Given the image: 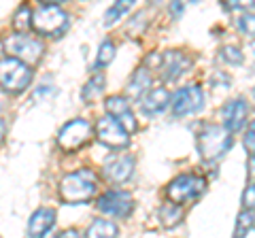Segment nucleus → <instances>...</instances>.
<instances>
[{"mask_svg":"<svg viewBox=\"0 0 255 238\" xmlns=\"http://www.w3.org/2000/svg\"><path fill=\"white\" fill-rule=\"evenodd\" d=\"M98 192V174L90 168H79L60 179L58 196L64 204H85Z\"/></svg>","mask_w":255,"mask_h":238,"instance_id":"1","label":"nucleus"},{"mask_svg":"<svg viewBox=\"0 0 255 238\" xmlns=\"http://www.w3.org/2000/svg\"><path fill=\"white\" fill-rule=\"evenodd\" d=\"M232 132H228L221 123H204L198 130L196 147L204 162H217L232 147Z\"/></svg>","mask_w":255,"mask_h":238,"instance_id":"2","label":"nucleus"},{"mask_svg":"<svg viewBox=\"0 0 255 238\" xmlns=\"http://www.w3.org/2000/svg\"><path fill=\"white\" fill-rule=\"evenodd\" d=\"M68 13L62 9L58 2H45L38 4L32 11V28L41 36H51L58 38L68 30Z\"/></svg>","mask_w":255,"mask_h":238,"instance_id":"3","label":"nucleus"},{"mask_svg":"<svg viewBox=\"0 0 255 238\" xmlns=\"http://www.w3.org/2000/svg\"><path fill=\"white\" fill-rule=\"evenodd\" d=\"M209 187V181H206L202 174L198 172H185V174H179L174 177L168 185H166V198L172 202V204H189L198 200Z\"/></svg>","mask_w":255,"mask_h":238,"instance_id":"4","label":"nucleus"},{"mask_svg":"<svg viewBox=\"0 0 255 238\" xmlns=\"http://www.w3.org/2000/svg\"><path fill=\"white\" fill-rule=\"evenodd\" d=\"M34 70L17 58H0V87L9 94H21L32 83Z\"/></svg>","mask_w":255,"mask_h":238,"instance_id":"5","label":"nucleus"},{"mask_svg":"<svg viewBox=\"0 0 255 238\" xmlns=\"http://www.w3.org/2000/svg\"><path fill=\"white\" fill-rule=\"evenodd\" d=\"M4 45H6V51L11 53V58H17L28 66L36 64L45 53L43 41L32 34H11L4 41Z\"/></svg>","mask_w":255,"mask_h":238,"instance_id":"6","label":"nucleus"},{"mask_svg":"<svg viewBox=\"0 0 255 238\" xmlns=\"http://www.w3.org/2000/svg\"><path fill=\"white\" fill-rule=\"evenodd\" d=\"M92 134H94V128L87 119H81V117L70 119L58 132V145L64 151H79V149L90 142Z\"/></svg>","mask_w":255,"mask_h":238,"instance_id":"7","label":"nucleus"},{"mask_svg":"<svg viewBox=\"0 0 255 238\" xmlns=\"http://www.w3.org/2000/svg\"><path fill=\"white\" fill-rule=\"evenodd\" d=\"M96 209L107 217L126 219L134 211V196L128 189H109L96 200Z\"/></svg>","mask_w":255,"mask_h":238,"instance_id":"8","label":"nucleus"},{"mask_svg":"<svg viewBox=\"0 0 255 238\" xmlns=\"http://www.w3.org/2000/svg\"><path fill=\"white\" fill-rule=\"evenodd\" d=\"M202 105H204V94L198 83H189L185 87H181L170 100V109H172L174 117L194 115L202 109Z\"/></svg>","mask_w":255,"mask_h":238,"instance_id":"9","label":"nucleus"},{"mask_svg":"<svg viewBox=\"0 0 255 238\" xmlns=\"http://www.w3.org/2000/svg\"><path fill=\"white\" fill-rule=\"evenodd\" d=\"M105 111H107V115L113 117L128 134H134L138 130V121L132 113L130 100H128V96H124V94H113V96H109L105 100Z\"/></svg>","mask_w":255,"mask_h":238,"instance_id":"10","label":"nucleus"},{"mask_svg":"<svg viewBox=\"0 0 255 238\" xmlns=\"http://www.w3.org/2000/svg\"><path fill=\"white\" fill-rule=\"evenodd\" d=\"M189 66H191V58L185 51L170 49V51L159 53L157 70H159V77H162L164 81H174V79H179L181 75L187 73Z\"/></svg>","mask_w":255,"mask_h":238,"instance_id":"11","label":"nucleus"},{"mask_svg":"<svg viewBox=\"0 0 255 238\" xmlns=\"http://www.w3.org/2000/svg\"><path fill=\"white\" fill-rule=\"evenodd\" d=\"M96 136H98L102 145H107L111 149H126L130 145V134L109 115L98 119V123H96Z\"/></svg>","mask_w":255,"mask_h":238,"instance_id":"12","label":"nucleus"},{"mask_svg":"<svg viewBox=\"0 0 255 238\" xmlns=\"http://www.w3.org/2000/svg\"><path fill=\"white\" fill-rule=\"evenodd\" d=\"M247 117H249V105H247V100H243V98L230 100L228 105L221 109V121H223L221 125L232 134L245 128Z\"/></svg>","mask_w":255,"mask_h":238,"instance_id":"13","label":"nucleus"},{"mask_svg":"<svg viewBox=\"0 0 255 238\" xmlns=\"http://www.w3.org/2000/svg\"><path fill=\"white\" fill-rule=\"evenodd\" d=\"M58 213L51 206H41L32 213V217L28 221V236L30 238H45L53 230Z\"/></svg>","mask_w":255,"mask_h":238,"instance_id":"14","label":"nucleus"},{"mask_svg":"<svg viewBox=\"0 0 255 238\" xmlns=\"http://www.w3.org/2000/svg\"><path fill=\"white\" fill-rule=\"evenodd\" d=\"M134 157L132 155H117L113 157V160H109L105 164V177L107 181H111V183H126L128 179L132 177V172H134Z\"/></svg>","mask_w":255,"mask_h":238,"instance_id":"15","label":"nucleus"},{"mask_svg":"<svg viewBox=\"0 0 255 238\" xmlns=\"http://www.w3.org/2000/svg\"><path fill=\"white\" fill-rule=\"evenodd\" d=\"M170 92L166 87H151V90L140 98V111L145 115H159L170 107Z\"/></svg>","mask_w":255,"mask_h":238,"instance_id":"16","label":"nucleus"},{"mask_svg":"<svg viewBox=\"0 0 255 238\" xmlns=\"http://www.w3.org/2000/svg\"><path fill=\"white\" fill-rule=\"evenodd\" d=\"M151 83H153V79H151V70L147 66H140L132 73L130 81H128V96L132 98H142L145 94L149 92Z\"/></svg>","mask_w":255,"mask_h":238,"instance_id":"17","label":"nucleus"},{"mask_svg":"<svg viewBox=\"0 0 255 238\" xmlns=\"http://www.w3.org/2000/svg\"><path fill=\"white\" fill-rule=\"evenodd\" d=\"M119 228L111 219H94L85 232V238H117Z\"/></svg>","mask_w":255,"mask_h":238,"instance_id":"18","label":"nucleus"},{"mask_svg":"<svg viewBox=\"0 0 255 238\" xmlns=\"http://www.w3.org/2000/svg\"><path fill=\"white\" fill-rule=\"evenodd\" d=\"M157 217H159V221H162L164 228H174V226L181 224V219H183V209H181L179 204L168 202V204L159 206Z\"/></svg>","mask_w":255,"mask_h":238,"instance_id":"19","label":"nucleus"},{"mask_svg":"<svg viewBox=\"0 0 255 238\" xmlns=\"http://www.w3.org/2000/svg\"><path fill=\"white\" fill-rule=\"evenodd\" d=\"M105 83H107L105 75H102V73H96V75L90 79V81L83 85V90H81L83 102H94L102 92H105Z\"/></svg>","mask_w":255,"mask_h":238,"instance_id":"20","label":"nucleus"},{"mask_svg":"<svg viewBox=\"0 0 255 238\" xmlns=\"http://www.w3.org/2000/svg\"><path fill=\"white\" fill-rule=\"evenodd\" d=\"M13 28L17 30V34H28L32 28V9L28 4H21L13 15Z\"/></svg>","mask_w":255,"mask_h":238,"instance_id":"21","label":"nucleus"},{"mask_svg":"<svg viewBox=\"0 0 255 238\" xmlns=\"http://www.w3.org/2000/svg\"><path fill=\"white\" fill-rule=\"evenodd\" d=\"M115 51H117V47L113 41H105L100 47H98V55H96V62H94V68L96 70H100V68H105L109 66L111 62L115 60Z\"/></svg>","mask_w":255,"mask_h":238,"instance_id":"22","label":"nucleus"},{"mask_svg":"<svg viewBox=\"0 0 255 238\" xmlns=\"http://www.w3.org/2000/svg\"><path fill=\"white\" fill-rule=\"evenodd\" d=\"M130 9H132V2H128V0H119V2H115L105 15V26H113V23L122 17V15H126Z\"/></svg>","mask_w":255,"mask_h":238,"instance_id":"23","label":"nucleus"},{"mask_svg":"<svg viewBox=\"0 0 255 238\" xmlns=\"http://www.w3.org/2000/svg\"><path fill=\"white\" fill-rule=\"evenodd\" d=\"M238 30H241V34H245L247 38H251V41H255V13H243L241 17H238L236 21Z\"/></svg>","mask_w":255,"mask_h":238,"instance_id":"24","label":"nucleus"},{"mask_svg":"<svg viewBox=\"0 0 255 238\" xmlns=\"http://www.w3.org/2000/svg\"><path fill=\"white\" fill-rule=\"evenodd\" d=\"M253 228V213L251 211H243L238 215V221H236V232H234V238H243L247 236V232Z\"/></svg>","mask_w":255,"mask_h":238,"instance_id":"25","label":"nucleus"},{"mask_svg":"<svg viewBox=\"0 0 255 238\" xmlns=\"http://www.w3.org/2000/svg\"><path fill=\"white\" fill-rule=\"evenodd\" d=\"M221 60L228 62L230 66H238V64H243V53L236 45H226V47H221Z\"/></svg>","mask_w":255,"mask_h":238,"instance_id":"26","label":"nucleus"},{"mask_svg":"<svg viewBox=\"0 0 255 238\" xmlns=\"http://www.w3.org/2000/svg\"><path fill=\"white\" fill-rule=\"evenodd\" d=\"M245 149L249 153H255V119L249 123V128H247V132H245Z\"/></svg>","mask_w":255,"mask_h":238,"instance_id":"27","label":"nucleus"},{"mask_svg":"<svg viewBox=\"0 0 255 238\" xmlns=\"http://www.w3.org/2000/svg\"><path fill=\"white\" fill-rule=\"evenodd\" d=\"M243 204L245 211H255V183H251L243 194Z\"/></svg>","mask_w":255,"mask_h":238,"instance_id":"28","label":"nucleus"},{"mask_svg":"<svg viewBox=\"0 0 255 238\" xmlns=\"http://www.w3.org/2000/svg\"><path fill=\"white\" fill-rule=\"evenodd\" d=\"M58 238H83V236L77 228H68V230H62V232L58 234Z\"/></svg>","mask_w":255,"mask_h":238,"instance_id":"29","label":"nucleus"},{"mask_svg":"<svg viewBox=\"0 0 255 238\" xmlns=\"http://www.w3.org/2000/svg\"><path fill=\"white\" fill-rule=\"evenodd\" d=\"M6 130H9V125H6V121L0 117V145H2L4 138H6Z\"/></svg>","mask_w":255,"mask_h":238,"instance_id":"30","label":"nucleus"},{"mask_svg":"<svg viewBox=\"0 0 255 238\" xmlns=\"http://www.w3.org/2000/svg\"><path fill=\"white\" fill-rule=\"evenodd\" d=\"M170 11H172L174 15H181V13H183V4H179V2H172V4H170Z\"/></svg>","mask_w":255,"mask_h":238,"instance_id":"31","label":"nucleus"},{"mask_svg":"<svg viewBox=\"0 0 255 238\" xmlns=\"http://www.w3.org/2000/svg\"><path fill=\"white\" fill-rule=\"evenodd\" d=\"M249 166H251V174H255V153L251 155V164Z\"/></svg>","mask_w":255,"mask_h":238,"instance_id":"32","label":"nucleus"},{"mask_svg":"<svg viewBox=\"0 0 255 238\" xmlns=\"http://www.w3.org/2000/svg\"><path fill=\"white\" fill-rule=\"evenodd\" d=\"M253 228H255V215H253Z\"/></svg>","mask_w":255,"mask_h":238,"instance_id":"33","label":"nucleus"}]
</instances>
